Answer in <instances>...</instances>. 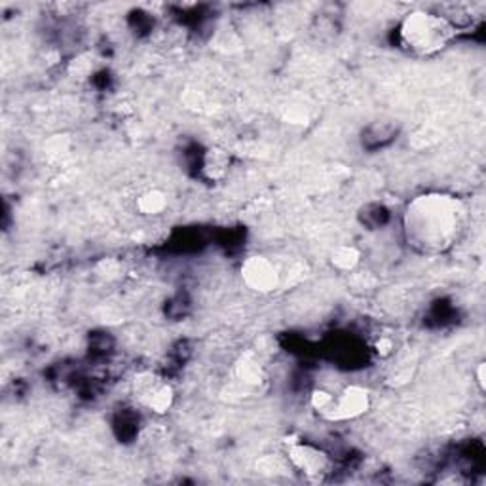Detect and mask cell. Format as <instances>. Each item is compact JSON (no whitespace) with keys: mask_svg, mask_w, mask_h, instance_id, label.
Here are the masks:
<instances>
[{"mask_svg":"<svg viewBox=\"0 0 486 486\" xmlns=\"http://www.w3.org/2000/svg\"><path fill=\"white\" fill-rule=\"evenodd\" d=\"M465 223V211L456 198L428 194L412 202L404 213L409 243L422 253H441L452 247Z\"/></svg>","mask_w":486,"mask_h":486,"instance_id":"1","label":"cell"},{"mask_svg":"<svg viewBox=\"0 0 486 486\" xmlns=\"http://www.w3.org/2000/svg\"><path fill=\"white\" fill-rule=\"evenodd\" d=\"M452 34L454 29L443 17L439 14H428V12H416L406 17L399 31L403 46L422 56L443 50L450 42Z\"/></svg>","mask_w":486,"mask_h":486,"instance_id":"2","label":"cell"},{"mask_svg":"<svg viewBox=\"0 0 486 486\" xmlns=\"http://www.w3.org/2000/svg\"><path fill=\"white\" fill-rule=\"evenodd\" d=\"M369 404H371V397H369L367 389L359 386H350L342 393L335 396L332 406L325 414V418L335 422L354 420L369 411Z\"/></svg>","mask_w":486,"mask_h":486,"instance_id":"3","label":"cell"},{"mask_svg":"<svg viewBox=\"0 0 486 486\" xmlns=\"http://www.w3.org/2000/svg\"><path fill=\"white\" fill-rule=\"evenodd\" d=\"M135 393L141 403L154 412H165L173 401L171 387L154 374H143L135 380Z\"/></svg>","mask_w":486,"mask_h":486,"instance_id":"4","label":"cell"},{"mask_svg":"<svg viewBox=\"0 0 486 486\" xmlns=\"http://www.w3.org/2000/svg\"><path fill=\"white\" fill-rule=\"evenodd\" d=\"M241 278L258 293H270L280 283V274L266 256H249L241 266Z\"/></svg>","mask_w":486,"mask_h":486,"instance_id":"5","label":"cell"},{"mask_svg":"<svg viewBox=\"0 0 486 486\" xmlns=\"http://www.w3.org/2000/svg\"><path fill=\"white\" fill-rule=\"evenodd\" d=\"M289 460L300 473H304L306 477L310 478L321 477L323 473H327L330 465L327 454L313 445H306V443L304 445L295 443V445L289 446Z\"/></svg>","mask_w":486,"mask_h":486,"instance_id":"6","label":"cell"},{"mask_svg":"<svg viewBox=\"0 0 486 486\" xmlns=\"http://www.w3.org/2000/svg\"><path fill=\"white\" fill-rule=\"evenodd\" d=\"M397 133L399 127L393 122H374L363 130L361 143L367 150L384 149L397 139Z\"/></svg>","mask_w":486,"mask_h":486,"instance_id":"7","label":"cell"},{"mask_svg":"<svg viewBox=\"0 0 486 486\" xmlns=\"http://www.w3.org/2000/svg\"><path fill=\"white\" fill-rule=\"evenodd\" d=\"M165 206H167V198L160 190L145 192L137 202V207L143 215H160L165 209Z\"/></svg>","mask_w":486,"mask_h":486,"instance_id":"8","label":"cell"},{"mask_svg":"<svg viewBox=\"0 0 486 486\" xmlns=\"http://www.w3.org/2000/svg\"><path fill=\"white\" fill-rule=\"evenodd\" d=\"M228 164H230V158L226 156L224 152H221V150H209L206 158H204V171L209 173L211 179H219V177L224 175Z\"/></svg>","mask_w":486,"mask_h":486,"instance_id":"9","label":"cell"},{"mask_svg":"<svg viewBox=\"0 0 486 486\" xmlns=\"http://www.w3.org/2000/svg\"><path fill=\"white\" fill-rule=\"evenodd\" d=\"M359 263V253L355 247H338L332 253V264L338 270H354L355 264Z\"/></svg>","mask_w":486,"mask_h":486,"instance_id":"10","label":"cell"},{"mask_svg":"<svg viewBox=\"0 0 486 486\" xmlns=\"http://www.w3.org/2000/svg\"><path fill=\"white\" fill-rule=\"evenodd\" d=\"M387 219H389V213H387L386 207L380 206V204L367 206L365 207V211L361 213L363 224H367V226H371V228H378L382 224H386Z\"/></svg>","mask_w":486,"mask_h":486,"instance_id":"11","label":"cell"},{"mask_svg":"<svg viewBox=\"0 0 486 486\" xmlns=\"http://www.w3.org/2000/svg\"><path fill=\"white\" fill-rule=\"evenodd\" d=\"M332 401H335V393L325 391V389H315L312 393V406L317 412H321L323 416L330 411Z\"/></svg>","mask_w":486,"mask_h":486,"instance_id":"12","label":"cell"},{"mask_svg":"<svg viewBox=\"0 0 486 486\" xmlns=\"http://www.w3.org/2000/svg\"><path fill=\"white\" fill-rule=\"evenodd\" d=\"M239 378L247 384H256L260 382V367L253 361H245L239 365Z\"/></svg>","mask_w":486,"mask_h":486,"instance_id":"13","label":"cell"},{"mask_svg":"<svg viewBox=\"0 0 486 486\" xmlns=\"http://www.w3.org/2000/svg\"><path fill=\"white\" fill-rule=\"evenodd\" d=\"M391 350H393V342L389 340V338H380L378 342H376V352L382 355H387L391 354Z\"/></svg>","mask_w":486,"mask_h":486,"instance_id":"14","label":"cell"},{"mask_svg":"<svg viewBox=\"0 0 486 486\" xmlns=\"http://www.w3.org/2000/svg\"><path fill=\"white\" fill-rule=\"evenodd\" d=\"M477 382L481 384V387L485 386V363H481L478 365V371H477Z\"/></svg>","mask_w":486,"mask_h":486,"instance_id":"15","label":"cell"}]
</instances>
